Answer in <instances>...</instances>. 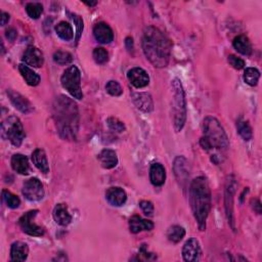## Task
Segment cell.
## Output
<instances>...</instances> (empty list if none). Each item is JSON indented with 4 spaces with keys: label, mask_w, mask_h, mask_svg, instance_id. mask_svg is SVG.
Here are the masks:
<instances>
[{
    "label": "cell",
    "mask_w": 262,
    "mask_h": 262,
    "mask_svg": "<svg viewBox=\"0 0 262 262\" xmlns=\"http://www.w3.org/2000/svg\"><path fill=\"white\" fill-rule=\"evenodd\" d=\"M5 35H6V38L10 42H13L15 40V38H16V31L13 28H8L5 31Z\"/></svg>",
    "instance_id": "60d3db41"
},
{
    "label": "cell",
    "mask_w": 262,
    "mask_h": 262,
    "mask_svg": "<svg viewBox=\"0 0 262 262\" xmlns=\"http://www.w3.org/2000/svg\"><path fill=\"white\" fill-rule=\"evenodd\" d=\"M98 160L101 162V165L105 169H112L117 166L118 164V157L117 154L112 150L106 149L103 150L100 155H98Z\"/></svg>",
    "instance_id": "603a6c76"
},
{
    "label": "cell",
    "mask_w": 262,
    "mask_h": 262,
    "mask_svg": "<svg viewBox=\"0 0 262 262\" xmlns=\"http://www.w3.org/2000/svg\"><path fill=\"white\" fill-rule=\"evenodd\" d=\"M190 201L199 229L203 232L206 229V221L211 209V191L205 177H196L192 182Z\"/></svg>",
    "instance_id": "3957f363"
},
{
    "label": "cell",
    "mask_w": 262,
    "mask_h": 262,
    "mask_svg": "<svg viewBox=\"0 0 262 262\" xmlns=\"http://www.w3.org/2000/svg\"><path fill=\"white\" fill-rule=\"evenodd\" d=\"M201 255L200 244L196 239H189L183 248V257L185 261L196 262L199 261Z\"/></svg>",
    "instance_id": "7c38bea8"
},
{
    "label": "cell",
    "mask_w": 262,
    "mask_h": 262,
    "mask_svg": "<svg viewBox=\"0 0 262 262\" xmlns=\"http://www.w3.org/2000/svg\"><path fill=\"white\" fill-rule=\"evenodd\" d=\"M72 16V20L74 21V23L76 24V28H77V36H76V42L79 41L80 36H81V33L83 31V20L80 15L78 14H71Z\"/></svg>",
    "instance_id": "74e56055"
},
{
    "label": "cell",
    "mask_w": 262,
    "mask_h": 262,
    "mask_svg": "<svg viewBox=\"0 0 262 262\" xmlns=\"http://www.w3.org/2000/svg\"><path fill=\"white\" fill-rule=\"evenodd\" d=\"M150 179H151V183L155 187H161L165 184L166 171L164 166L161 165L160 163L152 164L151 169H150Z\"/></svg>",
    "instance_id": "44dd1931"
},
{
    "label": "cell",
    "mask_w": 262,
    "mask_h": 262,
    "mask_svg": "<svg viewBox=\"0 0 262 262\" xmlns=\"http://www.w3.org/2000/svg\"><path fill=\"white\" fill-rule=\"evenodd\" d=\"M26 11L31 19L37 20L43 12V6L38 2H30L26 5Z\"/></svg>",
    "instance_id": "d6a6232c"
},
{
    "label": "cell",
    "mask_w": 262,
    "mask_h": 262,
    "mask_svg": "<svg viewBox=\"0 0 262 262\" xmlns=\"http://www.w3.org/2000/svg\"><path fill=\"white\" fill-rule=\"evenodd\" d=\"M1 135L14 146H20L26 136L21 120L15 116H10L5 119L1 124Z\"/></svg>",
    "instance_id": "8992f818"
},
{
    "label": "cell",
    "mask_w": 262,
    "mask_h": 262,
    "mask_svg": "<svg viewBox=\"0 0 262 262\" xmlns=\"http://www.w3.org/2000/svg\"><path fill=\"white\" fill-rule=\"evenodd\" d=\"M32 162L44 174L49 172V165L46 154L43 150L37 149L32 154Z\"/></svg>",
    "instance_id": "d4e9b609"
},
{
    "label": "cell",
    "mask_w": 262,
    "mask_h": 262,
    "mask_svg": "<svg viewBox=\"0 0 262 262\" xmlns=\"http://www.w3.org/2000/svg\"><path fill=\"white\" fill-rule=\"evenodd\" d=\"M107 123H108V126L114 130V131H117V132H123V131L125 130V125L122 121H120L119 119L117 118H109L107 120Z\"/></svg>",
    "instance_id": "8d00e7d4"
},
{
    "label": "cell",
    "mask_w": 262,
    "mask_h": 262,
    "mask_svg": "<svg viewBox=\"0 0 262 262\" xmlns=\"http://www.w3.org/2000/svg\"><path fill=\"white\" fill-rule=\"evenodd\" d=\"M228 63L231 64L233 68H235L236 70H242L245 67V62L234 55L228 56Z\"/></svg>",
    "instance_id": "f35d334b"
},
{
    "label": "cell",
    "mask_w": 262,
    "mask_h": 262,
    "mask_svg": "<svg viewBox=\"0 0 262 262\" xmlns=\"http://www.w3.org/2000/svg\"><path fill=\"white\" fill-rule=\"evenodd\" d=\"M139 207L141 208L142 212L144 213L145 215H149V216L153 215V213H154V205L150 201H140Z\"/></svg>",
    "instance_id": "ab89813d"
},
{
    "label": "cell",
    "mask_w": 262,
    "mask_h": 262,
    "mask_svg": "<svg viewBox=\"0 0 262 262\" xmlns=\"http://www.w3.org/2000/svg\"><path fill=\"white\" fill-rule=\"evenodd\" d=\"M2 199L7 205V207L10 209H16V208H19L21 205V201L19 199V196L11 194L10 192L6 190L2 191Z\"/></svg>",
    "instance_id": "1f68e13d"
},
{
    "label": "cell",
    "mask_w": 262,
    "mask_h": 262,
    "mask_svg": "<svg viewBox=\"0 0 262 262\" xmlns=\"http://www.w3.org/2000/svg\"><path fill=\"white\" fill-rule=\"evenodd\" d=\"M86 5H88V6H94V5H96L97 4V2L96 1H94V2H84Z\"/></svg>",
    "instance_id": "f6af8a7d"
},
{
    "label": "cell",
    "mask_w": 262,
    "mask_h": 262,
    "mask_svg": "<svg viewBox=\"0 0 262 262\" xmlns=\"http://www.w3.org/2000/svg\"><path fill=\"white\" fill-rule=\"evenodd\" d=\"M237 189V182L234 177H229L225 186V211L228 222L231 223L233 229L235 231V219H234V196Z\"/></svg>",
    "instance_id": "30bf717a"
},
{
    "label": "cell",
    "mask_w": 262,
    "mask_h": 262,
    "mask_svg": "<svg viewBox=\"0 0 262 262\" xmlns=\"http://www.w3.org/2000/svg\"><path fill=\"white\" fill-rule=\"evenodd\" d=\"M106 199L112 206L120 207L125 204L127 200V195L123 189L118 187H113L107 190Z\"/></svg>",
    "instance_id": "ac0fdd59"
},
{
    "label": "cell",
    "mask_w": 262,
    "mask_h": 262,
    "mask_svg": "<svg viewBox=\"0 0 262 262\" xmlns=\"http://www.w3.org/2000/svg\"><path fill=\"white\" fill-rule=\"evenodd\" d=\"M0 18H1V26H4L9 21V14L2 11L1 13H0Z\"/></svg>",
    "instance_id": "7bdbcfd3"
},
{
    "label": "cell",
    "mask_w": 262,
    "mask_h": 262,
    "mask_svg": "<svg viewBox=\"0 0 262 262\" xmlns=\"http://www.w3.org/2000/svg\"><path fill=\"white\" fill-rule=\"evenodd\" d=\"M171 41L164 33L153 26L143 31L142 49L146 59L156 68H165L171 54Z\"/></svg>",
    "instance_id": "7a4b0ae2"
},
{
    "label": "cell",
    "mask_w": 262,
    "mask_h": 262,
    "mask_svg": "<svg viewBox=\"0 0 262 262\" xmlns=\"http://www.w3.org/2000/svg\"><path fill=\"white\" fill-rule=\"evenodd\" d=\"M260 78V72L256 68H247L244 73V81L250 86H256Z\"/></svg>",
    "instance_id": "4dcf8cb0"
},
{
    "label": "cell",
    "mask_w": 262,
    "mask_h": 262,
    "mask_svg": "<svg viewBox=\"0 0 262 262\" xmlns=\"http://www.w3.org/2000/svg\"><path fill=\"white\" fill-rule=\"evenodd\" d=\"M53 116L58 132L63 139L74 140L79 129L77 104L66 95H59L53 105Z\"/></svg>",
    "instance_id": "6da1fadb"
},
{
    "label": "cell",
    "mask_w": 262,
    "mask_h": 262,
    "mask_svg": "<svg viewBox=\"0 0 262 262\" xmlns=\"http://www.w3.org/2000/svg\"><path fill=\"white\" fill-rule=\"evenodd\" d=\"M11 167L19 174L27 175L29 173V161L28 158L22 154H15L11 158Z\"/></svg>",
    "instance_id": "cb8c5ba5"
},
{
    "label": "cell",
    "mask_w": 262,
    "mask_h": 262,
    "mask_svg": "<svg viewBox=\"0 0 262 262\" xmlns=\"http://www.w3.org/2000/svg\"><path fill=\"white\" fill-rule=\"evenodd\" d=\"M173 91V125L176 132H179L186 124L187 120V101L186 93L182 84V81L178 78H175L172 83Z\"/></svg>",
    "instance_id": "5b68a950"
},
{
    "label": "cell",
    "mask_w": 262,
    "mask_h": 262,
    "mask_svg": "<svg viewBox=\"0 0 262 262\" xmlns=\"http://www.w3.org/2000/svg\"><path fill=\"white\" fill-rule=\"evenodd\" d=\"M131 98L136 106V108L144 113H150L154 110L153 98L149 93L145 92H133Z\"/></svg>",
    "instance_id": "2e32d148"
},
{
    "label": "cell",
    "mask_w": 262,
    "mask_h": 262,
    "mask_svg": "<svg viewBox=\"0 0 262 262\" xmlns=\"http://www.w3.org/2000/svg\"><path fill=\"white\" fill-rule=\"evenodd\" d=\"M128 80L135 88H143L149 85L150 77L147 73L141 68H133L128 71Z\"/></svg>",
    "instance_id": "4fadbf2b"
},
{
    "label": "cell",
    "mask_w": 262,
    "mask_h": 262,
    "mask_svg": "<svg viewBox=\"0 0 262 262\" xmlns=\"http://www.w3.org/2000/svg\"><path fill=\"white\" fill-rule=\"evenodd\" d=\"M93 35L96 41L103 44L111 43L114 39V33L111 27L106 23H97L93 28Z\"/></svg>",
    "instance_id": "e0dca14e"
},
{
    "label": "cell",
    "mask_w": 262,
    "mask_h": 262,
    "mask_svg": "<svg viewBox=\"0 0 262 262\" xmlns=\"http://www.w3.org/2000/svg\"><path fill=\"white\" fill-rule=\"evenodd\" d=\"M125 43H126V46H127V48H128V49H131V48L133 47V40H132V38L127 37V38H126V41H125Z\"/></svg>",
    "instance_id": "ee69618b"
},
{
    "label": "cell",
    "mask_w": 262,
    "mask_h": 262,
    "mask_svg": "<svg viewBox=\"0 0 262 262\" xmlns=\"http://www.w3.org/2000/svg\"><path fill=\"white\" fill-rule=\"evenodd\" d=\"M54 61L61 65V66H65V65H68L70 63H72L73 61V57L71 54L67 53V52H62L59 51L57 53H55L54 55Z\"/></svg>",
    "instance_id": "e575fe53"
},
{
    "label": "cell",
    "mask_w": 262,
    "mask_h": 262,
    "mask_svg": "<svg viewBox=\"0 0 262 262\" xmlns=\"http://www.w3.org/2000/svg\"><path fill=\"white\" fill-rule=\"evenodd\" d=\"M234 47L237 52L244 56H250L252 54V44L249 38L245 35H239L234 39Z\"/></svg>",
    "instance_id": "484cf974"
},
{
    "label": "cell",
    "mask_w": 262,
    "mask_h": 262,
    "mask_svg": "<svg viewBox=\"0 0 262 262\" xmlns=\"http://www.w3.org/2000/svg\"><path fill=\"white\" fill-rule=\"evenodd\" d=\"M204 136L200 140V144L205 151L211 149L227 150L229 140L220 122L214 117H206L203 121Z\"/></svg>",
    "instance_id": "277c9868"
},
{
    "label": "cell",
    "mask_w": 262,
    "mask_h": 262,
    "mask_svg": "<svg viewBox=\"0 0 262 262\" xmlns=\"http://www.w3.org/2000/svg\"><path fill=\"white\" fill-rule=\"evenodd\" d=\"M154 223L151 220L143 219L138 215H134L129 219V229L132 234H138L142 231H152Z\"/></svg>",
    "instance_id": "d6986e66"
},
{
    "label": "cell",
    "mask_w": 262,
    "mask_h": 262,
    "mask_svg": "<svg viewBox=\"0 0 262 262\" xmlns=\"http://www.w3.org/2000/svg\"><path fill=\"white\" fill-rule=\"evenodd\" d=\"M189 164L190 163L188 162V160L183 156H178L174 160V164H173L174 174L178 180V183L183 188H186L188 179L190 177V165Z\"/></svg>",
    "instance_id": "8fae6325"
},
{
    "label": "cell",
    "mask_w": 262,
    "mask_h": 262,
    "mask_svg": "<svg viewBox=\"0 0 262 262\" xmlns=\"http://www.w3.org/2000/svg\"><path fill=\"white\" fill-rule=\"evenodd\" d=\"M37 214L38 210H31L19 219V225L25 234L32 237H42L44 235V228L33 222Z\"/></svg>",
    "instance_id": "ba28073f"
},
{
    "label": "cell",
    "mask_w": 262,
    "mask_h": 262,
    "mask_svg": "<svg viewBox=\"0 0 262 262\" xmlns=\"http://www.w3.org/2000/svg\"><path fill=\"white\" fill-rule=\"evenodd\" d=\"M106 90L109 94L113 96H120L123 93V89L121 85L118 83L117 81H114V80H111L108 82L106 85Z\"/></svg>",
    "instance_id": "d590c367"
},
{
    "label": "cell",
    "mask_w": 262,
    "mask_h": 262,
    "mask_svg": "<svg viewBox=\"0 0 262 262\" xmlns=\"http://www.w3.org/2000/svg\"><path fill=\"white\" fill-rule=\"evenodd\" d=\"M20 73L22 74L23 78L27 82V84L30 86H37L40 83V77L37 73H35L33 70H31L29 67L25 65L19 66Z\"/></svg>",
    "instance_id": "4316f807"
},
{
    "label": "cell",
    "mask_w": 262,
    "mask_h": 262,
    "mask_svg": "<svg viewBox=\"0 0 262 262\" xmlns=\"http://www.w3.org/2000/svg\"><path fill=\"white\" fill-rule=\"evenodd\" d=\"M23 61L26 65L34 68H40L44 63L43 54L35 46H29L23 55Z\"/></svg>",
    "instance_id": "9a60e30c"
},
{
    "label": "cell",
    "mask_w": 262,
    "mask_h": 262,
    "mask_svg": "<svg viewBox=\"0 0 262 262\" xmlns=\"http://www.w3.org/2000/svg\"><path fill=\"white\" fill-rule=\"evenodd\" d=\"M61 82L63 87L74 98L77 100L83 98V92L81 89V73L76 66H71L64 72Z\"/></svg>",
    "instance_id": "52a82bcc"
},
{
    "label": "cell",
    "mask_w": 262,
    "mask_h": 262,
    "mask_svg": "<svg viewBox=\"0 0 262 262\" xmlns=\"http://www.w3.org/2000/svg\"><path fill=\"white\" fill-rule=\"evenodd\" d=\"M7 95L9 97V100L11 104L14 106L15 109H18L20 112L24 114H29L31 113L34 108H33L32 104L27 100L25 96H23L21 93L16 92L12 89L7 90Z\"/></svg>",
    "instance_id": "5bb4252c"
},
{
    "label": "cell",
    "mask_w": 262,
    "mask_h": 262,
    "mask_svg": "<svg viewBox=\"0 0 262 262\" xmlns=\"http://www.w3.org/2000/svg\"><path fill=\"white\" fill-rule=\"evenodd\" d=\"M237 129H238L239 134L243 137L244 140L249 141L252 138V136H253L252 128H251L250 124L248 123V121H245V120L240 119L237 122Z\"/></svg>",
    "instance_id": "f546056e"
},
{
    "label": "cell",
    "mask_w": 262,
    "mask_h": 262,
    "mask_svg": "<svg viewBox=\"0 0 262 262\" xmlns=\"http://www.w3.org/2000/svg\"><path fill=\"white\" fill-rule=\"evenodd\" d=\"M93 59L96 64L104 65L109 61V54L103 47H96L93 51Z\"/></svg>",
    "instance_id": "836d02e7"
},
{
    "label": "cell",
    "mask_w": 262,
    "mask_h": 262,
    "mask_svg": "<svg viewBox=\"0 0 262 262\" xmlns=\"http://www.w3.org/2000/svg\"><path fill=\"white\" fill-rule=\"evenodd\" d=\"M186 236V229L180 225H173L169 227L167 238L172 243H179Z\"/></svg>",
    "instance_id": "f1b7e54d"
},
{
    "label": "cell",
    "mask_w": 262,
    "mask_h": 262,
    "mask_svg": "<svg viewBox=\"0 0 262 262\" xmlns=\"http://www.w3.org/2000/svg\"><path fill=\"white\" fill-rule=\"evenodd\" d=\"M29 247L26 243L14 242L10 249V260L13 262H22L28 258Z\"/></svg>",
    "instance_id": "ffe728a7"
},
{
    "label": "cell",
    "mask_w": 262,
    "mask_h": 262,
    "mask_svg": "<svg viewBox=\"0 0 262 262\" xmlns=\"http://www.w3.org/2000/svg\"><path fill=\"white\" fill-rule=\"evenodd\" d=\"M54 218H55V221L62 226L68 225L72 221V216L68 211V207L65 204H58L55 207Z\"/></svg>",
    "instance_id": "7402d4cb"
},
{
    "label": "cell",
    "mask_w": 262,
    "mask_h": 262,
    "mask_svg": "<svg viewBox=\"0 0 262 262\" xmlns=\"http://www.w3.org/2000/svg\"><path fill=\"white\" fill-rule=\"evenodd\" d=\"M22 193L25 198L31 202H37L43 199L44 189L38 178H30L25 182Z\"/></svg>",
    "instance_id": "9c48e42d"
},
{
    "label": "cell",
    "mask_w": 262,
    "mask_h": 262,
    "mask_svg": "<svg viewBox=\"0 0 262 262\" xmlns=\"http://www.w3.org/2000/svg\"><path fill=\"white\" fill-rule=\"evenodd\" d=\"M56 32L58 36L65 40V41H70L74 37V32L72 26L67 22H61L56 26Z\"/></svg>",
    "instance_id": "83f0119b"
},
{
    "label": "cell",
    "mask_w": 262,
    "mask_h": 262,
    "mask_svg": "<svg viewBox=\"0 0 262 262\" xmlns=\"http://www.w3.org/2000/svg\"><path fill=\"white\" fill-rule=\"evenodd\" d=\"M251 204H252V207L254 209V211H256L258 214H260L261 213V204H260V201L257 200V199H254L251 201Z\"/></svg>",
    "instance_id": "b9f144b4"
}]
</instances>
